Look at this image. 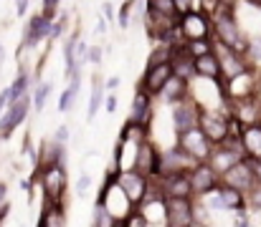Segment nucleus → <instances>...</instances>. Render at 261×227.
I'll return each instance as SVG.
<instances>
[{"mask_svg":"<svg viewBox=\"0 0 261 227\" xmlns=\"http://www.w3.org/2000/svg\"><path fill=\"white\" fill-rule=\"evenodd\" d=\"M36 184L41 187V194L46 202H59L66 205V189H69V172L66 164H48V167H38L33 172Z\"/></svg>","mask_w":261,"mask_h":227,"instance_id":"obj_1","label":"nucleus"},{"mask_svg":"<svg viewBox=\"0 0 261 227\" xmlns=\"http://www.w3.org/2000/svg\"><path fill=\"white\" fill-rule=\"evenodd\" d=\"M213 15V38L233 51H241L246 53V46H249V36L246 30L241 28L236 13H211Z\"/></svg>","mask_w":261,"mask_h":227,"instance_id":"obj_2","label":"nucleus"},{"mask_svg":"<svg viewBox=\"0 0 261 227\" xmlns=\"http://www.w3.org/2000/svg\"><path fill=\"white\" fill-rule=\"evenodd\" d=\"M198 126L211 139L213 147L223 144L231 137V114H228V109H203Z\"/></svg>","mask_w":261,"mask_h":227,"instance_id":"obj_3","label":"nucleus"},{"mask_svg":"<svg viewBox=\"0 0 261 227\" xmlns=\"http://www.w3.org/2000/svg\"><path fill=\"white\" fill-rule=\"evenodd\" d=\"M177 28H180L185 43L213 38V15H211L208 10H190V13L180 15Z\"/></svg>","mask_w":261,"mask_h":227,"instance_id":"obj_4","label":"nucleus"},{"mask_svg":"<svg viewBox=\"0 0 261 227\" xmlns=\"http://www.w3.org/2000/svg\"><path fill=\"white\" fill-rule=\"evenodd\" d=\"M54 20H56V18H48V15H43L41 10H38L36 15H31V18L25 20V28H23V38H20V46H18V56H20L23 51H33V48H38L43 41H48L51 28H54Z\"/></svg>","mask_w":261,"mask_h":227,"instance_id":"obj_5","label":"nucleus"},{"mask_svg":"<svg viewBox=\"0 0 261 227\" xmlns=\"http://www.w3.org/2000/svg\"><path fill=\"white\" fill-rule=\"evenodd\" d=\"M200 114H203V106L188 93L182 101H177L170 106V119H173V132L175 137H180V134H185V132H190V129H195L198 126V121H200Z\"/></svg>","mask_w":261,"mask_h":227,"instance_id":"obj_6","label":"nucleus"},{"mask_svg":"<svg viewBox=\"0 0 261 227\" xmlns=\"http://www.w3.org/2000/svg\"><path fill=\"white\" fill-rule=\"evenodd\" d=\"M114 184H117V187L124 192V197L137 207V205L145 200V194L150 192L152 179L145 177V174H140L137 169H122V172H114Z\"/></svg>","mask_w":261,"mask_h":227,"instance_id":"obj_7","label":"nucleus"},{"mask_svg":"<svg viewBox=\"0 0 261 227\" xmlns=\"http://www.w3.org/2000/svg\"><path fill=\"white\" fill-rule=\"evenodd\" d=\"M31 109H33V99H31V93H25V96L10 101V106L0 114V139H10L13 132L28 119Z\"/></svg>","mask_w":261,"mask_h":227,"instance_id":"obj_8","label":"nucleus"},{"mask_svg":"<svg viewBox=\"0 0 261 227\" xmlns=\"http://www.w3.org/2000/svg\"><path fill=\"white\" fill-rule=\"evenodd\" d=\"M198 161L182 149L180 144H173L165 151H160V172L158 177H165V174H188Z\"/></svg>","mask_w":261,"mask_h":227,"instance_id":"obj_9","label":"nucleus"},{"mask_svg":"<svg viewBox=\"0 0 261 227\" xmlns=\"http://www.w3.org/2000/svg\"><path fill=\"white\" fill-rule=\"evenodd\" d=\"M165 225L168 227H188L195 222V197H165Z\"/></svg>","mask_w":261,"mask_h":227,"instance_id":"obj_10","label":"nucleus"},{"mask_svg":"<svg viewBox=\"0 0 261 227\" xmlns=\"http://www.w3.org/2000/svg\"><path fill=\"white\" fill-rule=\"evenodd\" d=\"M213 53L218 56V61H221V71H223V81H228V78H233V76L244 74V71H249L251 66H249V61H246V56L241 53V51H233V48H228V46H223V43H218L216 38H213Z\"/></svg>","mask_w":261,"mask_h":227,"instance_id":"obj_11","label":"nucleus"},{"mask_svg":"<svg viewBox=\"0 0 261 227\" xmlns=\"http://www.w3.org/2000/svg\"><path fill=\"white\" fill-rule=\"evenodd\" d=\"M221 182L228 184V187H233V189H239V192H244V194L251 192L256 187V177H254V169H251L249 156L241 159V161H236L228 172H223L221 174Z\"/></svg>","mask_w":261,"mask_h":227,"instance_id":"obj_12","label":"nucleus"},{"mask_svg":"<svg viewBox=\"0 0 261 227\" xmlns=\"http://www.w3.org/2000/svg\"><path fill=\"white\" fill-rule=\"evenodd\" d=\"M175 144H180L195 161H208V156H211V151H213L211 139L200 132V126H195V129H190V132L175 137Z\"/></svg>","mask_w":261,"mask_h":227,"instance_id":"obj_13","label":"nucleus"},{"mask_svg":"<svg viewBox=\"0 0 261 227\" xmlns=\"http://www.w3.org/2000/svg\"><path fill=\"white\" fill-rule=\"evenodd\" d=\"M152 184L160 189L163 197H182V200H193V184L188 174H165V177H152Z\"/></svg>","mask_w":261,"mask_h":227,"instance_id":"obj_14","label":"nucleus"},{"mask_svg":"<svg viewBox=\"0 0 261 227\" xmlns=\"http://www.w3.org/2000/svg\"><path fill=\"white\" fill-rule=\"evenodd\" d=\"M188 177H190V184H193L195 197H203V194L213 192V189L221 184V174H218L208 161H198V164L188 172Z\"/></svg>","mask_w":261,"mask_h":227,"instance_id":"obj_15","label":"nucleus"},{"mask_svg":"<svg viewBox=\"0 0 261 227\" xmlns=\"http://www.w3.org/2000/svg\"><path fill=\"white\" fill-rule=\"evenodd\" d=\"M173 78V66L170 63H160V66H145V71L140 76L137 88L147 91L150 96H158L163 91V86Z\"/></svg>","mask_w":261,"mask_h":227,"instance_id":"obj_16","label":"nucleus"},{"mask_svg":"<svg viewBox=\"0 0 261 227\" xmlns=\"http://www.w3.org/2000/svg\"><path fill=\"white\" fill-rule=\"evenodd\" d=\"M135 169H137L140 174L150 177V179L158 177V172H160V149H158V144H155L152 139H147V142H142V144L137 147Z\"/></svg>","mask_w":261,"mask_h":227,"instance_id":"obj_17","label":"nucleus"},{"mask_svg":"<svg viewBox=\"0 0 261 227\" xmlns=\"http://www.w3.org/2000/svg\"><path fill=\"white\" fill-rule=\"evenodd\" d=\"M152 116H155V96H150L147 91L137 88L135 96H132V106H129V116L127 119L150 126L152 124Z\"/></svg>","mask_w":261,"mask_h":227,"instance_id":"obj_18","label":"nucleus"},{"mask_svg":"<svg viewBox=\"0 0 261 227\" xmlns=\"http://www.w3.org/2000/svg\"><path fill=\"white\" fill-rule=\"evenodd\" d=\"M170 66H173V76L182 78V81H193V78H195V58L190 56V51H188L185 43L173 48Z\"/></svg>","mask_w":261,"mask_h":227,"instance_id":"obj_19","label":"nucleus"},{"mask_svg":"<svg viewBox=\"0 0 261 227\" xmlns=\"http://www.w3.org/2000/svg\"><path fill=\"white\" fill-rule=\"evenodd\" d=\"M190 93V81H182V78H177V76H173L165 86H163V91L155 96L160 104H168V106H173V104H177V101H182L185 96Z\"/></svg>","mask_w":261,"mask_h":227,"instance_id":"obj_20","label":"nucleus"},{"mask_svg":"<svg viewBox=\"0 0 261 227\" xmlns=\"http://www.w3.org/2000/svg\"><path fill=\"white\" fill-rule=\"evenodd\" d=\"M195 76H198V78H208V81H223L221 61H218V56H216L213 51L195 58Z\"/></svg>","mask_w":261,"mask_h":227,"instance_id":"obj_21","label":"nucleus"},{"mask_svg":"<svg viewBox=\"0 0 261 227\" xmlns=\"http://www.w3.org/2000/svg\"><path fill=\"white\" fill-rule=\"evenodd\" d=\"M107 93V86H104V78L101 74H94L91 76V96H89V106H87V121H94L99 109L104 106V96Z\"/></svg>","mask_w":261,"mask_h":227,"instance_id":"obj_22","label":"nucleus"},{"mask_svg":"<svg viewBox=\"0 0 261 227\" xmlns=\"http://www.w3.org/2000/svg\"><path fill=\"white\" fill-rule=\"evenodd\" d=\"M241 144L249 159H261V121L241 129Z\"/></svg>","mask_w":261,"mask_h":227,"instance_id":"obj_23","label":"nucleus"},{"mask_svg":"<svg viewBox=\"0 0 261 227\" xmlns=\"http://www.w3.org/2000/svg\"><path fill=\"white\" fill-rule=\"evenodd\" d=\"M38 227H66V205L46 202L38 217Z\"/></svg>","mask_w":261,"mask_h":227,"instance_id":"obj_24","label":"nucleus"},{"mask_svg":"<svg viewBox=\"0 0 261 227\" xmlns=\"http://www.w3.org/2000/svg\"><path fill=\"white\" fill-rule=\"evenodd\" d=\"M119 139H122V142H129V144H135V147H140L142 142L150 139V126L127 119L124 126H122V132H119Z\"/></svg>","mask_w":261,"mask_h":227,"instance_id":"obj_25","label":"nucleus"},{"mask_svg":"<svg viewBox=\"0 0 261 227\" xmlns=\"http://www.w3.org/2000/svg\"><path fill=\"white\" fill-rule=\"evenodd\" d=\"M79 88H82V76H76V78H71V81L66 83V88H64L61 96H59V111H61V114H69V111L74 109L76 96H79Z\"/></svg>","mask_w":261,"mask_h":227,"instance_id":"obj_26","label":"nucleus"},{"mask_svg":"<svg viewBox=\"0 0 261 227\" xmlns=\"http://www.w3.org/2000/svg\"><path fill=\"white\" fill-rule=\"evenodd\" d=\"M51 91H54V81H38L31 91V99H33V111H43L48 99H51Z\"/></svg>","mask_w":261,"mask_h":227,"instance_id":"obj_27","label":"nucleus"},{"mask_svg":"<svg viewBox=\"0 0 261 227\" xmlns=\"http://www.w3.org/2000/svg\"><path fill=\"white\" fill-rule=\"evenodd\" d=\"M173 48L175 46H168V43H155L150 56H147V66H160V63H170L173 58Z\"/></svg>","mask_w":261,"mask_h":227,"instance_id":"obj_28","label":"nucleus"},{"mask_svg":"<svg viewBox=\"0 0 261 227\" xmlns=\"http://www.w3.org/2000/svg\"><path fill=\"white\" fill-rule=\"evenodd\" d=\"M244 56L254 71H261V36H249V46Z\"/></svg>","mask_w":261,"mask_h":227,"instance_id":"obj_29","label":"nucleus"},{"mask_svg":"<svg viewBox=\"0 0 261 227\" xmlns=\"http://www.w3.org/2000/svg\"><path fill=\"white\" fill-rule=\"evenodd\" d=\"M135 3L137 0H124L122 8L117 10V25L122 30H129L132 28V20H135Z\"/></svg>","mask_w":261,"mask_h":227,"instance_id":"obj_30","label":"nucleus"},{"mask_svg":"<svg viewBox=\"0 0 261 227\" xmlns=\"http://www.w3.org/2000/svg\"><path fill=\"white\" fill-rule=\"evenodd\" d=\"M109 225H112L109 210H107L101 202H96V205H94V215H91V227H109Z\"/></svg>","mask_w":261,"mask_h":227,"instance_id":"obj_31","label":"nucleus"},{"mask_svg":"<svg viewBox=\"0 0 261 227\" xmlns=\"http://www.w3.org/2000/svg\"><path fill=\"white\" fill-rule=\"evenodd\" d=\"M185 46H188L190 56L198 58V56H205V53L213 51V38H205V41H190V43H185Z\"/></svg>","mask_w":261,"mask_h":227,"instance_id":"obj_32","label":"nucleus"},{"mask_svg":"<svg viewBox=\"0 0 261 227\" xmlns=\"http://www.w3.org/2000/svg\"><path fill=\"white\" fill-rule=\"evenodd\" d=\"M173 3H175L177 15H185V13H190V10H205V8H203V0H173Z\"/></svg>","mask_w":261,"mask_h":227,"instance_id":"obj_33","label":"nucleus"},{"mask_svg":"<svg viewBox=\"0 0 261 227\" xmlns=\"http://www.w3.org/2000/svg\"><path fill=\"white\" fill-rule=\"evenodd\" d=\"M147 8H152V10H160V13H168V15H177L173 0H147Z\"/></svg>","mask_w":261,"mask_h":227,"instance_id":"obj_34","label":"nucleus"},{"mask_svg":"<svg viewBox=\"0 0 261 227\" xmlns=\"http://www.w3.org/2000/svg\"><path fill=\"white\" fill-rule=\"evenodd\" d=\"M246 210L261 212V187H254L251 192H246Z\"/></svg>","mask_w":261,"mask_h":227,"instance_id":"obj_35","label":"nucleus"},{"mask_svg":"<svg viewBox=\"0 0 261 227\" xmlns=\"http://www.w3.org/2000/svg\"><path fill=\"white\" fill-rule=\"evenodd\" d=\"M64 30H66V15H59V18L54 20V28H51L48 41H51V43H54V41H59V38L64 36Z\"/></svg>","mask_w":261,"mask_h":227,"instance_id":"obj_36","label":"nucleus"},{"mask_svg":"<svg viewBox=\"0 0 261 227\" xmlns=\"http://www.w3.org/2000/svg\"><path fill=\"white\" fill-rule=\"evenodd\" d=\"M87 63H89V43L87 41H79V46H76V66L84 71Z\"/></svg>","mask_w":261,"mask_h":227,"instance_id":"obj_37","label":"nucleus"},{"mask_svg":"<svg viewBox=\"0 0 261 227\" xmlns=\"http://www.w3.org/2000/svg\"><path fill=\"white\" fill-rule=\"evenodd\" d=\"M59 8H61V0H41V13L48 18H56Z\"/></svg>","mask_w":261,"mask_h":227,"instance_id":"obj_38","label":"nucleus"},{"mask_svg":"<svg viewBox=\"0 0 261 227\" xmlns=\"http://www.w3.org/2000/svg\"><path fill=\"white\" fill-rule=\"evenodd\" d=\"M69 137H71V132H69V126H66V124H61V126L56 129V134H54L51 139H54V142H56L59 147H69Z\"/></svg>","mask_w":261,"mask_h":227,"instance_id":"obj_39","label":"nucleus"},{"mask_svg":"<svg viewBox=\"0 0 261 227\" xmlns=\"http://www.w3.org/2000/svg\"><path fill=\"white\" fill-rule=\"evenodd\" d=\"M101 61H104L101 46H89V63H91V66H101Z\"/></svg>","mask_w":261,"mask_h":227,"instance_id":"obj_40","label":"nucleus"},{"mask_svg":"<svg viewBox=\"0 0 261 227\" xmlns=\"http://www.w3.org/2000/svg\"><path fill=\"white\" fill-rule=\"evenodd\" d=\"M89 189H91V177H89L87 172H82L79 179H76V192H79V194H87Z\"/></svg>","mask_w":261,"mask_h":227,"instance_id":"obj_41","label":"nucleus"},{"mask_svg":"<svg viewBox=\"0 0 261 227\" xmlns=\"http://www.w3.org/2000/svg\"><path fill=\"white\" fill-rule=\"evenodd\" d=\"M233 215H236V217H233V227H251L246 210H239V212H233Z\"/></svg>","mask_w":261,"mask_h":227,"instance_id":"obj_42","label":"nucleus"},{"mask_svg":"<svg viewBox=\"0 0 261 227\" xmlns=\"http://www.w3.org/2000/svg\"><path fill=\"white\" fill-rule=\"evenodd\" d=\"M117 101H119V99H117V93H107V99H104V111H107V114H114V111H117V106H119Z\"/></svg>","mask_w":261,"mask_h":227,"instance_id":"obj_43","label":"nucleus"},{"mask_svg":"<svg viewBox=\"0 0 261 227\" xmlns=\"http://www.w3.org/2000/svg\"><path fill=\"white\" fill-rule=\"evenodd\" d=\"M8 212V184L0 179V215Z\"/></svg>","mask_w":261,"mask_h":227,"instance_id":"obj_44","label":"nucleus"},{"mask_svg":"<svg viewBox=\"0 0 261 227\" xmlns=\"http://www.w3.org/2000/svg\"><path fill=\"white\" fill-rule=\"evenodd\" d=\"M119 81H122L119 76H112V78H107V81H104V86H107V93H114V91L119 88Z\"/></svg>","mask_w":261,"mask_h":227,"instance_id":"obj_45","label":"nucleus"},{"mask_svg":"<svg viewBox=\"0 0 261 227\" xmlns=\"http://www.w3.org/2000/svg\"><path fill=\"white\" fill-rule=\"evenodd\" d=\"M28 5H31V0H15V15L23 18L28 13Z\"/></svg>","mask_w":261,"mask_h":227,"instance_id":"obj_46","label":"nucleus"},{"mask_svg":"<svg viewBox=\"0 0 261 227\" xmlns=\"http://www.w3.org/2000/svg\"><path fill=\"white\" fill-rule=\"evenodd\" d=\"M104 15H107V20H117V13H114V5L112 3H104Z\"/></svg>","mask_w":261,"mask_h":227,"instance_id":"obj_47","label":"nucleus"},{"mask_svg":"<svg viewBox=\"0 0 261 227\" xmlns=\"http://www.w3.org/2000/svg\"><path fill=\"white\" fill-rule=\"evenodd\" d=\"M96 33H99V36L107 33V18H99V23H96Z\"/></svg>","mask_w":261,"mask_h":227,"instance_id":"obj_48","label":"nucleus"},{"mask_svg":"<svg viewBox=\"0 0 261 227\" xmlns=\"http://www.w3.org/2000/svg\"><path fill=\"white\" fill-rule=\"evenodd\" d=\"M3 61H5V48H3V43H0V66H3Z\"/></svg>","mask_w":261,"mask_h":227,"instance_id":"obj_49","label":"nucleus"},{"mask_svg":"<svg viewBox=\"0 0 261 227\" xmlns=\"http://www.w3.org/2000/svg\"><path fill=\"white\" fill-rule=\"evenodd\" d=\"M188 227H208V225H205V222H198V220H195L193 225H188Z\"/></svg>","mask_w":261,"mask_h":227,"instance_id":"obj_50","label":"nucleus"},{"mask_svg":"<svg viewBox=\"0 0 261 227\" xmlns=\"http://www.w3.org/2000/svg\"><path fill=\"white\" fill-rule=\"evenodd\" d=\"M5 215H8V212H3V215H0V227H3V222H5Z\"/></svg>","mask_w":261,"mask_h":227,"instance_id":"obj_51","label":"nucleus"}]
</instances>
